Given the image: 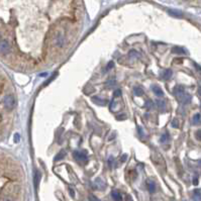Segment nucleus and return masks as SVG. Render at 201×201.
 <instances>
[{
	"instance_id": "31",
	"label": "nucleus",
	"mask_w": 201,
	"mask_h": 201,
	"mask_svg": "<svg viewBox=\"0 0 201 201\" xmlns=\"http://www.w3.org/2000/svg\"><path fill=\"white\" fill-rule=\"evenodd\" d=\"M70 194H71V196H72V197H74V196H75L74 190H73V189H70Z\"/></svg>"
},
{
	"instance_id": "6",
	"label": "nucleus",
	"mask_w": 201,
	"mask_h": 201,
	"mask_svg": "<svg viewBox=\"0 0 201 201\" xmlns=\"http://www.w3.org/2000/svg\"><path fill=\"white\" fill-rule=\"evenodd\" d=\"M183 93H185V89H184L183 86L178 85V86H176L175 88H174V94H175L176 97L180 96V95L183 94Z\"/></svg>"
},
{
	"instance_id": "19",
	"label": "nucleus",
	"mask_w": 201,
	"mask_h": 201,
	"mask_svg": "<svg viewBox=\"0 0 201 201\" xmlns=\"http://www.w3.org/2000/svg\"><path fill=\"white\" fill-rule=\"evenodd\" d=\"M201 120V116L200 114H195L193 116V119H192V122H193V124H198Z\"/></svg>"
},
{
	"instance_id": "33",
	"label": "nucleus",
	"mask_w": 201,
	"mask_h": 201,
	"mask_svg": "<svg viewBox=\"0 0 201 201\" xmlns=\"http://www.w3.org/2000/svg\"><path fill=\"white\" fill-rule=\"evenodd\" d=\"M108 163H109V166H111V163H113V158L112 157H110L109 160H108Z\"/></svg>"
},
{
	"instance_id": "17",
	"label": "nucleus",
	"mask_w": 201,
	"mask_h": 201,
	"mask_svg": "<svg viewBox=\"0 0 201 201\" xmlns=\"http://www.w3.org/2000/svg\"><path fill=\"white\" fill-rule=\"evenodd\" d=\"M170 140V135H169V134H164L161 137V140H160V142H161L162 143H166V142H168V140Z\"/></svg>"
},
{
	"instance_id": "26",
	"label": "nucleus",
	"mask_w": 201,
	"mask_h": 201,
	"mask_svg": "<svg viewBox=\"0 0 201 201\" xmlns=\"http://www.w3.org/2000/svg\"><path fill=\"white\" fill-rule=\"evenodd\" d=\"M195 137H196V138L198 140H201V129L197 130L196 134H195Z\"/></svg>"
},
{
	"instance_id": "10",
	"label": "nucleus",
	"mask_w": 201,
	"mask_h": 201,
	"mask_svg": "<svg viewBox=\"0 0 201 201\" xmlns=\"http://www.w3.org/2000/svg\"><path fill=\"white\" fill-rule=\"evenodd\" d=\"M146 185H148V189L151 193H154V192L156 191V183H155L153 180H148Z\"/></svg>"
},
{
	"instance_id": "3",
	"label": "nucleus",
	"mask_w": 201,
	"mask_h": 201,
	"mask_svg": "<svg viewBox=\"0 0 201 201\" xmlns=\"http://www.w3.org/2000/svg\"><path fill=\"white\" fill-rule=\"evenodd\" d=\"M73 156H74L75 160H77L78 162H85V161H87V155L85 153H83V152L75 151L74 154H73Z\"/></svg>"
},
{
	"instance_id": "29",
	"label": "nucleus",
	"mask_w": 201,
	"mask_h": 201,
	"mask_svg": "<svg viewBox=\"0 0 201 201\" xmlns=\"http://www.w3.org/2000/svg\"><path fill=\"white\" fill-rule=\"evenodd\" d=\"M19 138H20V137H19V134H14V142H15V143H18V142H19Z\"/></svg>"
},
{
	"instance_id": "16",
	"label": "nucleus",
	"mask_w": 201,
	"mask_h": 201,
	"mask_svg": "<svg viewBox=\"0 0 201 201\" xmlns=\"http://www.w3.org/2000/svg\"><path fill=\"white\" fill-rule=\"evenodd\" d=\"M118 106H119L118 103L116 102L115 100H112V102H111V104H110V110L113 111V112H115V111H117L119 109Z\"/></svg>"
},
{
	"instance_id": "24",
	"label": "nucleus",
	"mask_w": 201,
	"mask_h": 201,
	"mask_svg": "<svg viewBox=\"0 0 201 201\" xmlns=\"http://www.w3.org/2000/svg\"><path fill=\"white\" fill-rule=\"evenodd\" d=\"M172 126L174 127V129H178L179 127V123H178V120L177 119H173V121H172Z\"/></svg>"
},
{
	"instance_id": "30",
	"label": "nucleus",
	"mask_w": 201,
	"mask_h": 201,
	"mask_svg": "<svg viewBox=\"0 0 201 201\" xmlns=\"http://www.w3.org/2000/svg\"><path fill=\"white\" fill-rule=\"evenodd\" d=\"M126 157H127V155H126L124 154L123 156H122V158H121V160H120V162H124L126 160Z\"/></svg>"
},
{
	"instance_id": "12",
	"label": "nucleus",
	"mask_w": 201,
	"mask_h": 201,
	"mask_svg": "<svg viewBox=\"0 0 201 201\" xmlns=\"http://www.w3.org/2000/svg\"><path fill=\"white\" fill-rule=\"evenodd\" d=\"M111 197L113 198V200H114V201H121L122 200L121 194L119 193L118 191H116V190H114V191L111 192Z\"/></svg>"
},
{
	"instance_id": "25",
	"label": "nucleus",
	"mask_w": 201,
	"mask_h": 201,
	"mask_svg": "<svg viewBox=\"0 0 201 201\" xmlns=\"http://www.w3.org/2000/svg\"><path fill=\"white\" fill-rule=\"evenodd\" d=\"M113 67H114V63H113L112 61H110L109 63L107 64V67H106V71H108V70H110V69H112Z\"/></svg>"
},
{
	"instance_id": "20",
	"label": "nucleus",
	"mask_w": 201,
	"mask_h": 201,
	"mask_svg": "<svg viewBox=\"0 0 201 201\" xmlns=\"http://www.w3.org/2000/svg\"><path fill=\"white\" fill-rule=\"evenodd\" d=\"M1 201H15L14 198L12 196H10V195H3L1 198Z\"/></svg>"
},
{
	"instance_id": "4",
	"label": "nucleus",
	"mask_w": 201,
	"mask_h": 201,
	"mask_svg": "<svg viewBox=\"0 0 201 201\" xmlns=\"http://www.w3.org/2000/svg\"><path fill=\"white\" fill-rule=\"evenodd\" d=\"M177 98H178L179 101L182 103V104H188V103L191 101V96H190L189 94H187V93L181 94L180 96L177 97Z\"/></svg>"
},
{
	"instance_id": "7",
	"label": "nucleus",
	"mask_w": 201,
	"mask_h": 201,
	"mask_svg": "<svg viewBox=\"0 0 201 201\" xmlns=\"http://www.w3.org/2000/svg\"><path fill=\"white\" fill-rule=\"evenodd\" d=\"M152 90H153L154 93L156 94L157 96H159V97H161V96L164 95V92H163L162 88H161V87H159V86H157V85L152 86Z\"/></svg>"
},
{
	"instance_id": "32",
	"label": "nucleus",
	"mask_w": 201,
	"mask_h": 201,
	"mask_svg": "<svg viewBox=\"0 0 201 201\" xmlns=\"http://www.w3.org/2000/svg\"><path fill=\"white\" fill-rule=\"evenodd\" d=\"M193 184H194V185H197V184H198V179H197V177H195V178H194Z\"/></svg>"
},
{
	"instance_id": "22",
	"label": "nucleus",
	"mask_w": 201,
	"mask_h": 201,
	"mask_svg": "<svg viewBox=\"0 0 201 201\" xmlns=\"http://www.w3.org/2000/svg\"><path fill=\"white\" fill-rule=\"evenodd\" d=\"M40 174L39 172L36 173V176H34V187H36V189L37 188V183H39L40 181Z\"/></svg>"
},
{
	"instance_id": "15",
	"label": "nucleus",
	"mask_w": 201,
	"mask_h": 201,
	"mask_svg": "<svg viewBox=\"0 0 201 201\" xmlns=\"http://www.w3.org/2000/svg\"><path fill=\"white\" fill-rule=\"evenodd\" d=\"M193 199H194V201H200L201 200V192H200V190H198V189L194 190V192H193Z\"/></svg>"
},
{
	"instance_id": "9",
	"label": "nucleus",
	"mask_w": 201,
	"mask_h": 201,
	"mask_svg": "<svg viewBox=\"0 0 201 201\" xmlns=\"http://www.w3.org/2000/svg\"><path fill=\"white\" fill-rule=\"evenodd\" d=\"M94 184H95V187H96L97 189H99V190H102L103 188L105 187V184H104V182H103L101 179L100 178H97V179H95V181H94Z\"/></svg>"
},
{
	"instance_id": "5",
	"label": "nucleus",
	"mask_w": 201,
	"mask_h": 201,
	"mask_svg": "<svg viewBox=\"0 0 201 201\" xmlns=\"http://www.w3.org/2000/svg\"><path fill=\"white\" fill-rule=\"evenodd\" d=\"M92 102L95 103L96 105H99V106H104L107 103V101L104 98H101V97H98V96L92 97Z\"/></svg>"
},
{
	"instance_id": "21",
	"label": "nucleus",
	"mask_w": 201,
	"mask_h": 201,
	"mask_svg": "<svg viewBox=\"0 0 201 201\" xmlns=\"http://www.w3.org/2000/svg\"><path fill=\"white\" fill-rule=\"evenodd\" d=\"M134 94L137 95V96H142V95L143 94V89L140 88V87H137V88H134Z\"/></svg>"
},
{
	"instance_id": "14",
	"label": "nucleus",
	"mask_w": 201,
	"mask_h": 201,
	"mask_svg": "<svg viewBox=\"0 0 201 201\" xmlns=\"http://www.w3.org/2000/svg\"><path fill=\"white\" fill-rule=\"evenodd\" d=\"M157 105H158V107H159V109L162 111V112H164V111L166 110V103H165V101L164 100H160V99H158L157 100Z\"/></svg>"
},
{
	"instance_id": "11",
	"label": "nucleus",
	"mask_w": 201,
	"mask_h": 201,
	"mask_svg": "<svg viewBox=\"0 0 201 201\" xmlns=\"http://www.w3.org/2000/svg\"><path fill=\"white\" fill-rule=\"evenodd\" d=\"M172 53L177 54V55H184V54L186 53V50L183 48H180V47H174L172 49Z\"/></svg>"
},
{
	"instance_id": "8",
	"label": "nucleus",
	"mask_w": 201,
	"mask_h": 201,
	"mask_svg": "<svg viewBox=\"0 0 201 201\" xmlns=\"http://www.w3.org/2000/svg\"><path fill=\"white\" fill-rule=\"evenodd\" d=\"M172 75H173L172 70L168 69V70H165V71L163 72V74H162L161 77H162V79H163V80H169V79H171Z\"/></svg>"
},
{
	"instance_id": "13",
	"label": "nucleus",
	"mask_w": 201,
	"mask_h": 201,
	"mask_svg": "<svg viewBox=\"0 0 201 201\" xmlns=\"http://www.w3.org/2000/svg\"><path fill=\"white\" fill-rule=\"evenodd\" d=\"M168 12H169L170 15L175 16V17H181V16L183 15L180 10H176V9H169L168 10Z\"/></svg>"
},
{
	"instance_id": "18",
	"label": "nucleus",
	"mask_w": 201,
	"mask_h": 201,
	"mask_svg": "<svg viewBox=\"0 0 201 201\" xmlns=\"http://www.w3.org/2000/svg\"><path fill=\"white\" fill-rule=\"evenodd\" d=\"M65 154H66V153H65L64 151H61V152H60V153L55 157V162H58V161H60V160L63 159L64 157H65Z\"/></svg>"
},
{
	"instance_id": "27",
	"label": "nucleus",
	"mask_w": 201,
	"mask_h": 201,
	"mask_svg": "<svg viewBox=\"0 0 201 201\" xmlns=\"http://www.w3.org/2000/svg\"><path fill=\"white\" fill-rule=\"evenodd\" d=\"M89 198H90V200H91V201H101L100 199H98V198H97L96 196H94L93 194H90V195H89Z\"/></svg>"
},
{
	"instance_id": "2",
	"label": "nucleus",
	"mask_w": 201,
	"mask_h": 201,
	"mask_svg": "<svg viewBox=\"0 0 201 201\" xmlns=\"http://www.w3.org/2000/svg\"><path fill=\"white\" fill-rule=\"evenodd\" d=\"M0 50H1L2 55H7L10 53L11 47H10V43H8L7 40H1V43H0Z\"/></svg>"
},
{
	"instance_id": "23",
	"label": "nucleus",
	"mask_w": 201,
	"mask_h": 201,
	"mask_svg": "<svg viewBox=\"0 0 201 201\" xmlns=\"http://www.w3.org/2000/svg\"><path fill=\"white\" fill-rule=\"evenodd\" d=\"M145 107H146V108H153L154 107V102L152 101V100H146V101L145 102Z\"/></svg>"
},
{
	"instance_id": "1",
	"label": "nucleus",
	"mask_w": 201,
	"mask_h": 201,
	"mask_svg": "<svg viewBox=\"0 0 201 201\" xmlns=\"http://www.w3.org/2000/svg\"><path fill=\"white\" fill-rule=\"evenodd\" d=\"M3 104L6 110H12L15 106V100L12 95H6L3 98Z\"/></svg>"
},
{
	"instance_id": "28",
	"label": "nucleus",
	"mask_w": 201,
	"mask_h": 201,
	"mask_svg": "<svg viewBox=\"0 0 201 201\" xmlns=\"http://www.w3.org/2000/svg\"><path fill=\"white\" fill-rule=\"evenodd\" d=\"M121 95V91L120 90H115L114 93H113V96L114 97H119Z\"/></svg>"
}]
</instances>
